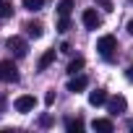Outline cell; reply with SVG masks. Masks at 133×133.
<instances>
[{"instance_id":"2","label":"cell","mask_w":133,"mask_h":133,"mask_svg":"<svg viewBox=\"0 0 133 133\" xmlns=\"http://www.w3.org/2000/svg\"><path fill=\"white\" fill-rule=\"evenodd\" d=\"M0 81L3 84H16L18 81V68L13 60H0Z\"/></svg>"},{"instance_id":"20","label":"cell","mask_w":133,"mask_h":133,"mask_svg":"<svg viewBox=\"0 0 133 133\" xmlns=\"http://www.w3.org/2000/svg\"><path fill=\"white\" fill-rule=\"evenodd\" d=\"M55 102V91H47V97H44V104H52Z\"/></svg>"},{"instance_id":"8","label":"cell","mask_w":133,"mask_h":133,"mask_svg":"<svg viewBox=\"0 0 133 133\" xmlns=\"http://www.w3.org/2000/svg\"><path fill=\"white\" fill-rule=\"evenodd\" d=\"M89 104H91V107H102V104H107V91H104V89H94V91H89Z\"/></svg>"},{"instance_id":"14","label":"cell","mask_w":133,"mask_h":133,"mask_svg":"<svg viewBox=\"0 0 133 133\" xmlns=\"http://www.w3.org/2000/svg\"><path fill=\"white\" fill-rule=\"evenodd\" d=\"M81 68H84V57H81V55H78V57H73V60L68 63V73H71V76H76Z\"/></svg>"},{"instance_id":"6","label":"cell","mask_w":133,"mask_h":133,"mask_svg":"<svg viewBox=\"0 0 133 133\" xmlns=\"http://www.w3.org/2000/svg\"><path fill=\"white\" fill-rule=\"evenodd\" d=\"M107 110H110V115H120V112H125V110H128L125 97H112V99H107Z\"/></svg>"},{"instance_id":"16","label":"cell","mask_w":133,"mask_h":133,"mask_svg":"<svg viewBox=\"0 0 133 133\" xmlns=\"http://www.w3.org/2000/svg\"><path fill=\"white\" fill-rule=\"evenodd\" d=\"M13 16V5L8 0H0V18H11Z\"/></svg>"},{"instance_id":"12","label":"cell","mask_w":133,"mask_h":133,"mask_svg":"<svg viewBox=\"0 0 133 133\" xmlns=\"http://www.w3.org/2000/svg\"><path fill=\"white\" fill-rule=\"evenodd\" d=\"M26 34L37 39V37H42V34H44V26H42L39 21H29V24H26Z\"/></svg>"},{"instance_id":"17","label":"cell","mask_w":133,"mask_h":133,"mask_svg":"<svg viewBox=\"0 0 133 133\" xmlns=\"http://www.w3.org/2000/svg\"><path fill=\"white\" fill-rule=\"evenodd\" d=\"M68 29H71V18H68V16H60V21H57V31L65 34Z\"/></svg>"},{"instance_id":"23","label":"cell","mask_w":133,"mask_h":133,"mask_svg":"<svg viewBox=\"0 0 133 133\" xmlns=\"http://www.w3.org/2000/svg\"><path fill=\"white\" fill-rule=\"evenodd\" d=\"M130 3H133V0H130Z\"/></svg>"},{"instance_id":"9","label":"cell","mask_w":133,"mask_h":133,"mask_svg":"<svg viewBox=\"0 0 133 133\" xmlns=\"http://www.w3.org/2000/svg\"><path fill=\"white\" fill-rule=\"evenodd\" d=\"M91 128H94V130H102V133H112V130H115V123H112L110 117H97V120L91 123Z\"/></svg>"},{"instance_id":"13","label":"cell","mask_w":133,"mask_h":133,"mask_svg":"<svg viewBox=\"0 0 133 133\" xmlns=\"http://www.w3.org/2000/svg\"><path fill=\"white\" fill-rule=\"evenodd\" d=\"M21 3H24V8L31 11V13H37V11L44 8V0H21Z\"/></svg>"},{"instance_id":"22","label":"cell","mask_w":133,"mask_h":133,"mask_svg":"<svg viewBox=\"0 0 133 133\" xmlns=\"http://www.w3.org/2000/svg\"><path fill=\"white\" fill-rule=\"evenodd\" d=\"M128 31H130V34H133V18H130V21H128Z\"/></svg>"},{"instance_id":"4","label":"cell","mask_w":133,"mask_h":133,"mask_svg":"<svg viewBox=\"0 0 133 133\" xmlns=\"http://www.w3.org/2000/svg\"><path fill=\"white\" fill-rule=\"evenodd\" d=\"M81 21H84L86 29H99V26H102V16H99L94 8H86V11L81 13Z\"/></svg>"},{"instance_id":"3","label":"cell","mask_w":133,"mask_h":133,"mask_svg":"<svg viewBox=\"0 0 133 133\" xmlns=\"http://www.w3.org/2000/svg\"><path fill=\"white\" fill-rule=\"evenodd\" d=\"M13 107H16V112L26 115V112H31V110L37 107V97H31V94H21V97L13 102Z\"/></svg>"},{"instance_id":"7","label":"cell","mask_w":133,"mask_h":133,"mask_svg":"<svg viewBox=\"0 0 133 133\" xmlns=\"http://www.w3.org/2000/svg\"><path fill=\"white\" fill-rule=\"evenodd\" d=\"M86 86H89V78H86V76H73V78L68 81V91H73V94L84 91Z\"/></svg>"},{"instance_id":"1","label":"cell","mask_w":133,"mask_h":133,"mask_svg":"<svg viewBox=\"0 0 133 133\" xmlns=\"http://www.w3.org/2000/svg\"><path fill=\"white\" fill-rule=\"evenodd\" d=\"M97 50H99V55H102L104 60H112V55H115V50H117V39H115L112 34H104V37H99Z\"/></svg>"},{"instance_id":"11","label":"cell","mask_w":133,"mask_h":133,"mask_svg":"<svg viewBox=\"0 0 133 133\" xmlns=\"http://www.w3.org/2000/svg\"><path fill=\"white\" fill-rule=\"evenodd\" d=\"M65 130L81 133V130H84V120H81V117H65Z\"/></svg>"},{"instance_id":"21","label":"cell","mask_w":133,"mask_h":133,"mask_svg":"<svg viewBox=\"0 0 133 133\" xmlns=\"http://www.w3.org/2000/svg\"><path fill=\"white\" fill-rule=\"evenodd\" d=\"M125 78H128V81H133V65H130V68L125 71Z\"/></svg>"},{"instance_id":"18","label":"cell","mask_w":133,"mask_h":133,"mask_svg":"<svg viewBox=\"0 0 133 133\" xmlns=\"http://www.w3.org/2000/svg\"><path fill=\"white\" fill-rule=\"evenodd\" d=\"M39 125H42V128H50V125H52V117H50V115H42V117H39Z\"/></svg>"},{"instance_id":"5","label":"cell","mask_w":133,"mask_h":133,"mask_svg":"<svg viewBox=\"0 0 133 133\" xmlns=\"http://www.w3.org/2000/svg\"><path fill=\"white\" fill-rule=\"evenodd\" d=\"M8 50H11L16 57H24V55L29 52V44H26V39H21V37H11V39H8Z\"/></svg>"},{"instance_id":"10","label":"cell","mask_w":133,"mask_h":133,"mask_svg":"<svg viewBox=\"0 0 133 133\" xmlns=\"http://www.w3.org/2000/svg\"><path fill=\"white\" fill-rule=\"evenodd\" d=\"M52 63H55V50H47V52H44V55L39 57V63H37V68H39V71H47L50 65H52Z\"/></svg>"},{"instance_id":"19","label":"cell","mask_w":133,"mask_h":133,"mask_svg":"<svg viewBox=\"0 0 133 133\" xmlns=\"http://www.w3.org/2000/svg\"><path fill=\"white\" fill-rule=\"evenodd\" d=\"M97 3L102 5V11H107V13L112 11V3H110V0H97Z\"/></svg>"},{"instance_id":"15","label":"cell","mask_w":133,"mask_h":133,"mask_svg":"<svg viewBox=\"0 0 133 133\" xmlns=\"http://www.w3.org/2000/svg\"><path fill=\"white\" fill-rule=\"evenodd\" d=\"M71 11H73V0H60L57 3V13L60 16H71Z\"/></svg>"}]
</instances>
